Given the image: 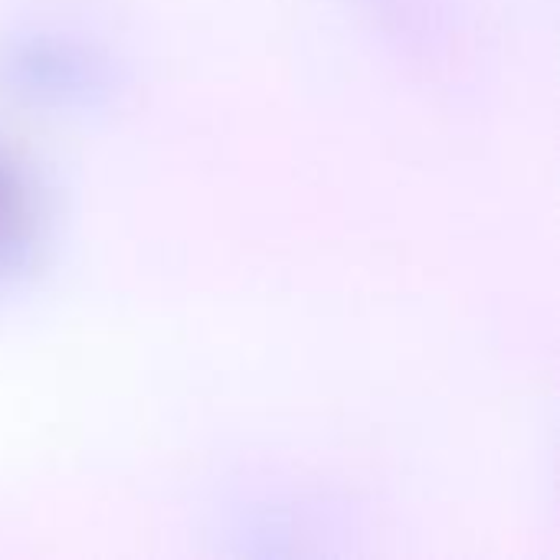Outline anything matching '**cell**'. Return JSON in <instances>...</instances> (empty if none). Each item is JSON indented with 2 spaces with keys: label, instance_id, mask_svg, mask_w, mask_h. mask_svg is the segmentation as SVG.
I'll list each match as a JSON object with an SVG mask.
<instances>
[{
  "label": "cell",
  "instance_id": "1",
  "mask_svg": "<svg viewBox=\"0 0 560 560\" xmlns=\"http://www.w3.org/2000/svg\"><path fill=\"white\" fill-rule=\"evenodd\" d=\"M16 220H20V190L0 171V233H10Z\"/></svg>",
  "mask_w": 560,
  "mask_h": 560
}]
</instances>
